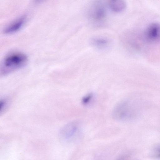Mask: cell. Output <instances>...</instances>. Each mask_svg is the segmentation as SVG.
<instances>
[{
	"mask_svg": "<svg viewBox=\"0 0 160 160\" xmlns=\"http://www.w3.org/2000/svg\"><path fill=\"white\" fill-rule=\"evenodd\" d=\"M26 20L25 16L20 17L6 27L4 32L6 34H11L17 32L24 26Z\"/></svg>",
	"mask_w": 160,
	"mask_h": 160,
	"instance_id": "cell-5",
	"label": "cell"
},
{
	"mask_svg": "<svg viewBox=\"0 0 160 160\" xmlns=\"http://www.w3.org/2000/svg\"><path fill=\"white\" fill-rule=\"evenodd\" d=\"M82 131V124L80 121H72L65 125L61 129L60 138L64 142L74 141L79 138Z\"/></svg>",
	"mask_w": 160,
	"mask_h": 160,
	"instance_id": "cell-3",
	"label": "cell"
},
{
	"mask_svg": "<svg viewBox=\"0 0 160 160\" xmlns=\"http://www.w3.org/2000/svg\"><path fill=\"white\" fill-rule=\"evenodd\" d=\"M45 0H34V2L35 3H38L41 2Z\"/></svg>",
	"mask_w": 160,
	"mask_h": 160,
	"instance_id": "cell-11",
	"label": "cell"
},
{
	"mask_svg": "<svg viewBox=\"0 0 160 160\" xmlns=\"http://www.w3.org/2000/svg\"><path fill=\"white\" fill-rule=\"evenodd\" d=\"M152 155L155 158H160V144L156 146L153 149Z\"/></svg>",
	"mask_w": 160,
	"mask_h": 160,
	"instance_id": "cell-10",
	"label": "cell"
},
{
	"mask_svg": "<svg viewBox=\"0 0 160 160\" xmlns=\"http://www.w3.org/2000/svg\"><path fill=\"white\" fill-rule=\"evenodd\" d=\"M27 56L19 52L8 54L3 59L1 66V73L3 75L9 74L19 69L27 62Z\"/></svg>",
	"mask_w": 160,
	"mask_h": 160,
	"instance_id": "cell-1",
	"label": "cell"
},
{
	"mask_svg": "<svg viewBox=\"0 0 160 160\" xmlns=\"http://www.w3.org/2000/svg\"><path fill=\"white\" fill-rule=\"evenodd\" d=\"M138 41L143 47L160 44V25L157 23L150 25Z\"/></svg>",
	"mask_w": 160,
	"mask_h": 160,
	"instance_id": "cell-4",
	"label": "cell"
},
{
	"mask_svg": "<svg viewBox=\"0 0 160 160\" xmlns=\"http://www.w3.org/2000/svg\"><path fill=\"white\" fill-rule=\"evenodd\" d=\"M108 5L110 9L115 12H122L126 7L124 0H109Z\"/></svg>",
	"mask_w": 160,
	"mask_h": 160,
	"instance_id": "cell-7",
	"label": "cell"
},
{
	"mask_svg": "<svg viewBox=\"0 0 160 160\" xmlns=\"http://www.w3.org/2000/svg\"><path fill=\"white\" fill-rule=\"evenodd\" d=\"M135 103L130 100H125L119 102L114 108L112 115L119 121H126L135 118L137 112Z\"/></svg>",
	"mask_w": 160,
	"mask_h": 160,
	"instance_id": "cell-2",
	"label": "cell"
},
{
	"mask_svg": "<svg viewBox=\"0 0 160 160\" xmlns=\"http://www.w3.org/2000/svg\"><path fill=\"white\" fill-rule=\"evenodd\" d=\"M90 43L94 48L100 50L108 49L110 46L111 41L106 38L94 37L90 40Z\"/></svg>",
	"mask_w": 160,
	"mask_h": 160,
	"instance_id": "cell-6",
	"label": "cell"
},
{
	"mask_svg": "<svg viewBox=\"0 0 160 160\" xmlns=\"http://www.w3.org/2000/svg\"><path fill=\"white\" fill-rule=\"evenodd\" d=\"M94 97L92 93H89L87 94L82 98V103L83 105H87L90 104L92 102Z\"/></svg>",
	"mask_w": 160,
	"mask_h": 160,
	"instance_id": "cell-9",
	"label": "cell"
},
{
	"mask_svg": "<svg viewBox=\"0 0 160 160\" xmlns=\"http://www.w3.org/2000/svg\"><path fill=\"white\" fill-rule=\"evenodd\" d=\"M105 9L102 6L97 5L94 8L92 12V17L95 20H101L105 17Z\"/></svg>",
	"mask_w": 160,
	"mask_h": 160,
	"instance_id": "cell-8",
	"label": "cell"
}]
</instances>
